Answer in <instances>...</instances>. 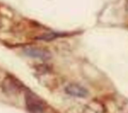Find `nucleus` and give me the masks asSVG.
Masks as SVG:
<instances>
[{"instance_id": "1", "label": "nucleus", "mask_w": 128, "mask_h": 113, "mask_svg": "<svg viewBox=\"0 0 128 113\" xmlns=\"http://www.w3.org/2000/svg\"><path fill=\"white\" fill-rule=\"evenodd\" d=\"M25 102H26V108L30 113H43L44 106L42 102L33 94L31 93L27 94L25 97Z\"/></svg>"}, {"instance_id": "2", "label": "nucleus", "mask_w": 128, "mask_h": 113, "mask_svg": "<svg viewBox=\"0 0 128 113\" xmlns=\"http://www.w3.org/2000/svg\"><path fill=\"white\" fill-rule=\"evenodd\" d=\"M24 52L27 56L33 57V58H39L42 60H46L50 58V53L47 50L41 49V48H35V47H28L24 49Z\"/></svg>"}, {"instance_id": "3", "label": "nucleus", "mask_w": 128, "mask_h": 113, "mask_svg": "<svg viewBox=\"0 0 128 113\" xmlns=\"http://www.w3.org/2000/svg\"><path fill=\"white\" fill-rule=\"evenodd\" d=\"M65 92L71 96L79 97V98L86 97L88 94V91L85 88H83L82 86L77 85V84H69L68 86L65 87Z\"/></svg>"}, {"instance_id": "4", "label": "nucleus", "mask_w": 128, "mask_h": 113, "mask_svg": "<svg viewBox=\"0 0 128 113\" xmlns=\"http://www.w3.org/2000/svg\"><path fill=\"white\" fill-rule=\"evenodd\" d=\"M3 88H5L7 92L15 93L16 91L20 90L21 86H20V83L17 80H15L13 77H7L3 83Z\"/></svg>"}, {"instance_id": "5", "label": "nucleus", "mask_w": 128, "mask_h": 113, "mask_svg": "<svg viewBox=\"0 0 128 113\" xmlns=\"http://www.w3.org/2000/svg\"><path fill=\"white\" fill-rule=\"evenodd\" d=\"M59 35L54 33V32H50V33H46V34H43L41 36H39L37 39H40V40H45V41H50V40H53L55 39L56 37H58Z\"/></svg>"}]
</instances>
